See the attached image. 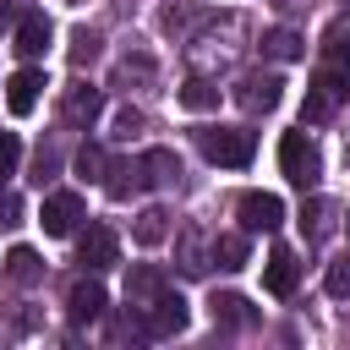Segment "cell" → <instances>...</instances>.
Returning a JSON list of instances; mask_svg holds the SVG:
<instances>
[{
  "mask_svg": "<svg viewBox=\"0 0 350 350\" xmlns=\"http://www.w3.org/2000/svg\"><path fill=\"white\" fill-rule=\"evenodd\" d=\"M16 159H22V142H16L11 131H0V180L16 175Z\"/></svg>",
  "mask_w": 350,
  "mask_h": 350,
  "instance_id": "25",
  "label": "cell"
},
{
  "mask_svg": "<svg viewBox=\"0 0 350 350\" xmlns=\"http://www.w3.org/2000/svg\"><path fill=\"white\" fill-rule=\"evenodd\" d=\"M279 175H284L290 186H301V191L317 186V175H323V153H317V142H312L306 131H284V137H279Z\"/></svg>",
  "mask_w": 350,
  "mask_h": 350,
  "instance_id": "1",
  "label": "cell"
},
{
  "mask_svg": "<svg viewBox=\"0 0 350 350\" xmlns=\"http://www.w3.org/2000/svg\"><path fill=\"white\" fill-rule=\"evenodd\" d=\"M104 306H109V295H104V284H98V279H77V284H71V295H66L71 323H98V317H104Z\"/></svg>",
  "mask_w": 350,
  "mask_h": 350,
  "instance_id": "10",
  "label": "cell"
},
{
  "mask_svg": "<svg viewBox=\"0 0 350 350\" xmlns=\"http://www.w3.org/2000/svg\"><path fill=\"white\" fill-rule=\"evenodd\" d=\"M295 284H301L295 252H290V246H273L268 262H262V290H268V295H295Z\"/></svg>",
  "mask_w": 350,
  "mask_h": 350,
  "instance_id": "8",
  "label": "cell"
},
{
  "mask_svg": "<svg viewBox=\"0 0 350 350\" xmlns=\"http://www.w3.org/2000/svg\"><path fill=\"white\" fill-rule=\"evenodd\" d=\"M180 104L202 115V109H213V104H219V88H213V82H202V77H191V82L180 88Z\"/></svg>",
  "mask_w": 350,
  "mask_h": 350,
  "instance_id": "20",
  "label": "cell"
},
{
  "mask_svg": "<svg viewBox=\"0 0 350 350\" xmlns=\"http://www.w3.org/2000/svg\"><path fill=\"white\" fill-rule=\"evenodd\" d=\"M98 164H104L98 148H82V153H77V175H82V180H98Z\"/></svg>",
  "mask_w": 350,
  "mask_h": 350,
  "instance_id": "26",
  "label": "cell"
},
{
  "mask_svg": "<svg viewBox=\"0 0 350 350\" xmlns=\"http://www.w3.org/2000/svg\"><path fill=\"white\" fill-rule=\"evenodd\" d=\"M241 88H246V93H241V104H246V109H273L284 82H279V77H246Z\"/></svg>",
  "mask_w": 350,
  "mask_h": 350,
  "instance_id": "16",
  "label": "cell"
},
{
  "mask_svg": "<svg viewBox=\"0 0 350 350\" xmlns=\"http://www.w3.org/2000/svg\"><path fill=\"white\" fill-rule=\"evenodd\" d=\"M5 273H11L16 284H38V279H44V262H38V252H33V246H11Z\"/></svg>",
  "mask_w": 350,
  "mask_h": 350,
  "instance_id": "17",
  "label": "cell"
},
{
  "mask_svg": "<svg viewBox=\"0 0 350 350\" xmlns=\"http://www.w3.org/2000/svg\"><path fill=\"white\" fill-rule=\"evenodd\" d=\"M213 262L219 268H246V235H219L213 241Z\"/></svg>",
  "mask_w": 350,
  "mask_h": 350,
  "instance_id": "21",
  "label": "cell"
},
{
  "mask_svg": "<svg viewBox=\"0 0 350 350\" xmlns=\"http://www.w3.org/2000/svg\"><path fill=\"white\" fill-rule=\"evenodd\" d=\"M11 49H16L22 60H38V55L49 49V16H44V11H27V16L16 22V38H11Z\"/></svg>",
  "mask_w": 350,
  "mask_h": 350,
  "instance_id": "11",
  "label": "cell"
},
{
  "mask_svg": "<svg viewBox=\"0 0 350 350\" xmlns=\"http://www.w3.org/2000/svg\"><path fill=\"white\" fill-rule=\"evenodd\" d=\"M137 164H142V186H170V180L180 175V164H175V153H170V148H148Z\"/></svg>",
  "mask_w": 350,
  "mask_h": 350,
  "instance_id": "12",
  "label": "cell"
},
{
  "mask_svg": "<svg viewBox=\"0 0 350 350\" xmlns=\"http://www.w3.org/2000/svg\"><path fill=\"white\" fill-rule=\"evenodd\" d=\"M197 148H202L213 164H230V170H241V164H252V153H257V137H252L246 126H213V131H197Z\"/></svg>",
  "mask_w": 350,
  "mask_h": 350,
  "instance_id": "2",
  "label": "cell"
},
{
  "mask_svg": "<svg viewBox=\"0 0 350 350\" xmlns=\"http://www.w3.org/2000/svg\"><path fill=\"white\" fill-rule=\"evenodd\" d=\"M115 257H120L115 230H109V224H88V230H82V241H77V262H82V268H93V273H104V268H115Z\"/></svg>",
  "mask_w": 350,
  "mask_h": 350,
  "instance_id": "6",
  "label": "cell"
},
{
  "mask_svg": "<svg viewBox=\"0 0 350 350\" xmlns=\"http://www.w3.org/2000/svg\"><path fill=\"white\" fill-rule=\"evenodd\" d=\"M93 55H98V33H88V27H77V38H71V60H77V66H88Z\"/></svg>",
  "mask_w": 350,
  "mask_h": 350,
  "instance_id": "24",
  "label": "cell"
},
{
  "mask_svg": "<svg viewBox=\"0 0 350 350\" xmlns=\"http://www.w3.org/2000/svg\"><path fill=\"white\" fill-rule=\"evenodd\" d=\"M323 284H328V295H334V301H345V295H350V257H339V262H328V273H323Z\"/></svg>",
  "mask_w": 350,
  "mask_h": 350,
  "instance_id": "23",
  "label": "cell"
},
{
  "mask_svg": "<svg viewBox=\"0 0 350 350\" xmlns=\"http://www.w3.org/2000/svg\"><path fill=\"white\" fill-rule=\"evenodd\" d=\"M235 213H241V230H246V235H257V230H279V224H284V202H279L273 191H241Z\"/></svg>",
  "mask_w": 350,
  "mask_h": 350,
  "instance_id": "4",
  "label": "cell"
},
{
  "mask_svg": "<svg viewBox=\"0 0 350 350\" xmlns=\"http://www.w3.org/2000/svg\"><path fill=\"white\" fill-rule=\"evenodd\" d=\"M345 93H350V77H345V71H334V66H323V71L312 77V88H306L301 115H306V120H328V115L345 104Z\"/></svg>",
  "mask_w": 350,
  "mask_h": 350,
  "instance_id": "3",
  "label": "cell"
},
{
  "mask_svg": "<svg viewBox=\"0 0 350 350\" xmlns=\"http://www.w3.org/2000/svg\"><path fill=\"white\" fill-rule=\"evenodd\" d=\"M44 88H49V82H44V71H38V66L11 71V77H5V109H11V115H33V109H38V98H44Z\"/></svg>",
  "mask_w": 350,
  "mask_h": 350,
  "instance_id": "7",
  "label": "cell"
},
{
  "mask_svg": "<svg viewBox=\"0 0 350 350\" xmlns=\"http://www.w3.org/2000/svg\"><path fill=\"white\" fill-rule=\"evenodd\" d=\"M159 290H164V273H159V268H137V273L126 279V301H131V306H148Z\"/></svg>",
  "mask_w": 350,
  "mask_h": 350,
  "instance_id": "19",
  "label": "cell"
},
{
  "mask_svg": "<svg viewBox=\"0 0 350 350\" xmlns=\"http://www.w3.org/2000/svg\"><path fill=\"white\" fill-rule=\"evenodd\" d=\"M82 213H88V208H82L77 191H49L44 208H38V224H44V235H77Z\"/></svg>",
  "mask_w": 350,
  "mask_h": 350,
  "instance_id": "5",
  "label": "cell"
},
{
  "mask_svg": "<svg viewBox=\"0 0 350 350\" xmlns=\"http://www.w3.org/2000/svg\"><path fill=\"white\" fill-rule=\"evenodd\" d=\"M208 306H213V323H235V328H252L257 323V312H252L246 295H213Z\"/></svg>",
  "mask_w": 350,
  "mask_h": 350,
  "instance_id": "14",
  "label": "cell"
},
{
  "mask_svg": "<svg viewBox=\"0 0 350 350\" xmlns=\"http://www.w3.org/2000/svg\"><path fill=\"white\" fill-rule=\"evenodd\" d=\"M93 109H98V98H93V93H88V98H82V93L71 98V115H93Z\"/></svg>",
  "mask_w": 350,
  "mask_h": 350,
  "instance_id": "27",
  "label": "cell"
},
{
  "mask_svg": "<svg viewBox=\"0 0 350 350\" xmlns=\"http://www.w3.org/2000/svg\"><path fill=\"white\" fill-rule=\"evenodd\" d=\"M131 235H137V246H159V241L170 235V213H164V208H142Z\"/></svg>",
  "mask_w": 350,
  "mask_h": 350,
  "instance_id": "18",
  "label": "cell"
},
{
  "mask_svg": "<svg viewBox=\"0 0 350 350\" xmlns=\"http://www.w3.org/2000/svg\"><path fill=\"white\" fill-rule=\"evenodd\" d=\"M323 66H334V71L350 77V27H345V22H334V27L323 33Z\"/></svg>",
  "mask_w": 350,
  "mask_h": 350,
  "instance_id": "15",
  "label": "cell"
},
{
  "mask_svg": "<svg viewBox=\"0 0 350 350\" xmlns=\"http://www.w3.org/2000/svg\"><path fill=\"white\" fill-rule=\"evenodd\" d=\"M142 312H148V334H159V339H164V334H180V328H186V301H180L175 290H159V295H153V301H148Z\"/></svg>",
  "mask_w": 350,
  "mask_h": 350,
  "instance_id": "9",
  "label": "cell"
},
{
  "mask_svg": "<svg viewBox=\"0 0 350 350\" xmlns=\"http://www.w3.org/2000/svg\"><path fill=\"white\" fill-rule=\"evenodd\" d=\"M268 55H273V60H301V55H306V44H301V33L279 27V33H268Z\"/></svg>",
  "mask_w": 350,
  "mask_h": 350,
  "instance_id": "22",
  "label": "cell"
},
{
  "mask_svg": "<svg viewBox=\"0 0 350 350\" xmlns=\"http://www.w3.org/2000/svg\"><path fill=\"white\" fill-rule=\"evenodd\" d=\"M328 230H334V202H323V197L301 202V235L306 241H323Z\"/></svg>",
  "mask_w": 350,
  "mask_h": 350,
  "instance_id": "13",
  "label": "cell"
}]
</instances>
